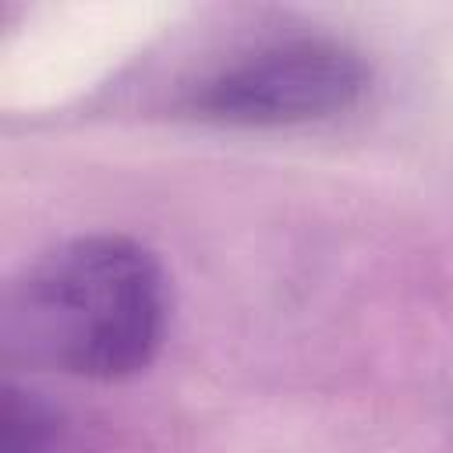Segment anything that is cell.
I'll return each mask as SVG.
<instances>
[{
	"instance_id": "6da1fadb",
	"label": "cell",
	"mask_w": 453,
	"mask_h": 453,
	"mask_svg": "<svg viewBox=\"0 0 453 453\" xmlns=\"http://www.w3.org/2000/svg\"><path fill=\"white\" fill-rule=\"evenodd\" d=\"M170 326V280L127 234H78L28 262L0 301L7 361L92 382L145 372Z\"/></svg>"
},
{
	"instance_id": "7a4b0ae2",
	"label": "cell",
	"mask_w": 453,
	"mask_h": 453,
	"mask_svg": "<svg viewBox=\"0 0 453 453\" xmlns=\"http://www.w3.org/2000/svg\"><path fill=\"white\" fill-rule=\"evenodd\" d=\"M372 85L368 60L322 35L280 39L219 67L188 110L226 127H301L354 110Z\"/></svg>"
},
{
	"instance_id": "3957f363",
	"label": "cell",
	"mask_w": 453,
	"mask_h": 453,
	"mask_svg": "<svg viewBox=\"0 0 453 453\" xmlns=\"http://www.w3.org/2000/svg\"><path fill=\"white\" fill-rule=\"evenodd\" d=\"M60 442V421L53 407L14 382L0 393V453H53Z\"/></svg>"
}]
</instances>
